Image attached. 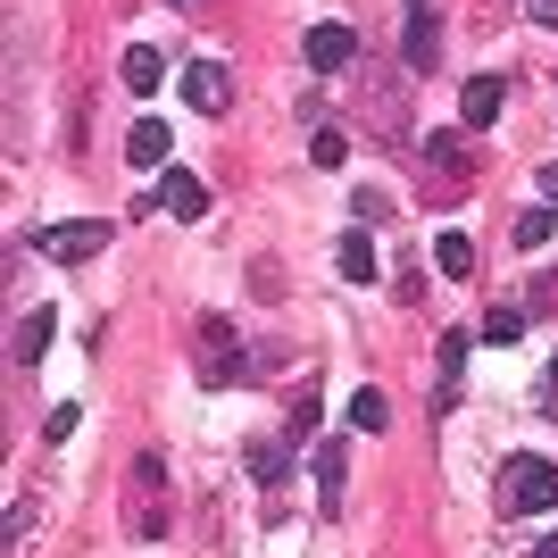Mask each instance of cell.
I'll list each match as a JSON object with an SVG mask.
<instances>
[{
	"mask_svg": "<svg viewBox=\"0 0 558 558\" xmlns=\"http://www.w3.org/2000/svg\"><path fill=\"white\" fill-rule=\"evenodd\" d=\"M192 375H201V392H233V384H258V350L233 342L226 317H201V333H192Z\"/></svg>",
	"mask_w": 558,
	"mask_h": 558,
	"instance_id": "1",
	"label": "cell"
},
{
	"mask_svg": "<svg viewBox=\"0 0 558 558\" xmlns=\"http://www.w3.org/2000/svg\"><path fill=\"white\" fill-rule=\"evenodd\" d=\"M492 509H500V517H542V509H558V466L534 459V450H517V459L500 466V484H492Z\"/></svg>",
	"mask_w": 558,
	"mask_h": 558,
	"instance_id": "2",
	"label": "cell"
},
{
	"mask_svg": "<svg viewBox=\"0 0 558 558\" xmlns=\"http://www.w3.org/2000/svg\"><path fill=\"white\" fill-rule=\"evenodd\" d=\"M125 517H134L142 542H159L167 525H175V517H167V459H159V450H142V459H134V500H125Z\"/></svg>",
	"mask_w": 558,
	"mask_h": 558,
	"instance_id": "3",
	"label": "cell"
},
{
	"mask_svg": "<svg viewBox=\"0 0 558 558\" xmlns=\"http://www.w3.org/2000/svg\"><path fill=\"white\" fill-rule=\"evenodd\" d=\"M109 217H68V226H43V233H34V251H43V258H59V267H84V258H100V251H109Z\"/></svg>",
	"mask_w": 558,
	"mask_h": 558,
	"instance_id": "4",
	"label": "cell"
},
{
	"mask_svg": "<svg viewBox=\"0 0 558 558\" xmlns=\"http://www.w3.org/2000/svg\"><path fill=\"white\" fill-rule=\"evenodd\" d=\"M184 109H201V117L233 109V75L217 68V59H192V68H184Z\"/></svg>",
	"mask_w": 558,
	"mask_h": 558,
	"instance_id": "5",
	"label": "cell"
},
{
	"mask_svg": "<svg viewBox=\"0 0 558 558\" xmlns=\"http://www.w3.org/2000/svg\"><path fill=\"white\" fill-rule=\"evenodd\" d=\"M400 50H409V68H434V59H442V9H434V0H409V34H400Z\"/></svg>",
	"mask_w": 558,
	"mask_h": 558,
	"instance_id": "6",
	"label": "cell"
},
{
	"mask_svg": "<svg viewBox=\"0 0 558 558\" xmlns=\"http://www.w3.org/2000/svg\"><path fill=\"white\" fill-rule=\"evenodd\" d=\"M308 68H317V75H333V68H350V59H359V34H350V25L342 17H326V25H308Z\"/></svg>",
	"mask_w": 558,
	"mask_h": 558,
	"instance_id": "7",
	"label": "cell"
},
{
	"mask_svg": "<svg viewBox=\"0 0 558 558\" xmlns=\"http://www.w3.org/2000/svg\"><path fill=\"white\" fill-rule=\"evenodd\" d=\"M159 209H167V217H184V226H201V217H209V184H201L192 167H167V184H159Z\"/></svg>",
	"mask_w": 558,
	"mask_h": 558,
	"instance_id": "8",
	"label": "cell"
},
{
	"mask_svg": "<svg viewBox=\"0 0 558 558\" xmlns=\"http://www.w3.org/2000/svg\"><path fill=\"white\" fill-rule=\"evenodd\" d=\"M50 333H59V308H25L17 317V367H43V350H50Z\"/></svg>",
	"mask_w": 558,
	"mask_h": 558,
	"instance_id": "9",
	"label": "cell"
},
{
	"mask_svg": "<svg viewBox=\"0 0 558 558\" xmlns=\"http://www.w3.org/2000/svg\"><path fill=\"white\" fill-rule=\"evenodd\" d=\"M367 117H375V134L400 142V125H409V93H392V75H375V84H367Z\"/></svg>",
	"mask_w": 558,
	"mask_h": 558,
	"instance_id": "10",
	"label": "cell"
},
{
	"mask_svg": "<svg viewBox=\"0 0 558 558\" xmlns=\"http://www.w3.org/2000/svg\"><path fill=\"white\" fill-rule=\"evenodd\" d=\"M242 466H251V484H258V492H276V484H283V466H292V442H251V450H242Z\"/></svg>",
	"mask_w": 558,
	"mask_h": 558,
	"instance_id": "11",
	"label": "cell"
},
{
	"mask_svg": "<svg viewBox=\"0 0 558 558\" xmlns=\"http://www.w3.org/2000/svg\"><path fill=\"white\" fill-rule=\"evenodd\" d=\"M500 93H509L500 75H475V84L459 93V117H466V125H492V117H500Z\"/></svg>",
	"mask_w": 558,
	"mask_h": 558,
	"instance_id": "12",
	"label": "cell"
},
{
	"mask_svg": "<svg viewBox=\"0 0 558 558\" xmlns=\"http://www.w3.org/2000/svg\"><path fill=\"white\" fill-rule=\"evenodd\" d=\"M125 159H134V167H167V125H159V117H134V134H125Z\"/></svg>",
	"mask_w": 558,
	"mask_h": 558,
	"instance_id": "13",
	"label": "cell"
},
{
	"mask_svg": "<svg viewBox=\"0 0 558 558\" xmlns=\"http://www.w3.org/2000/svg\"><path fill=\"white\" fill-rule=\"evenodd\" d=\"M466 333H442V384H434V409H450V400H459V375H466Z\"/></svg>",
	"mask_w": 558,
	"mask_h": 558,
	"instance_id": "14",
	"label": "cell"
},
{
	"mask_svg": "<svg viewBox=\"0 0 558 558\" xmlns=\"http://www.w3.org/2000/svg\"><path fill=\"white\" fill-rule=\"evenodd\" d=\"M425 159H434V175H442V184L475 175V159H466V142H459V134H434V142H425Z\"/></svg>",
	"mask_w": 558,
	"mask_h": 558,
	"instance_id": "15",
	"label": "cell"
},
{
	"mask_svg": "<svg viewBox=\"0 0 558 558\" xmlns=\"http://www.w3.org/2000/svg\"><path fill=\"white\" fill-rule=\"evenodd\" d=\"M333 267H342L350 283H375V242L367 233H342V242H333Z\"/></svg>",
	"mask_w": 558,
	"mask_h": 558,
	"instance_id": "16",
	"label": "cell"
},
{
	"mask_svg": "<svg viewBox=\"0 0 558 558\" xmlns=\"http://www.w3.org/2000/svg\"><path fill=\"white\" fill-rule=\"evenodd\" d=\"M342 484H350V459H342V442H326V450H317V500L342 509Z\"/></svg>",
	"mask_w": 558,
	"mask_h": 558,
	"instance_id": "17",
	"label": "cell"
},
{
	"mask_svg": "<svg viewBox=\"0 0 558 558\" xmlns=\"http://www.w3.org/2000/svg\"><path fill=\"white\" fill-rule=\"evenodd\" d=\"M350 425H359V434H384V425H392V400L375 392V384H359V392H350Z\"/></svg>",
	"mask_w": 558,
	"mask_h": 558,
	"instance_id": "18",
	"label": "cell"
},
{
	"mask_svg": "<svg viewBox=\"0 0 558 558\" xmlns=\"http://www.w3.org/2000/svg\"><path fill=\"white\" fill-rule=\"evenodd\" d=\"M159 75H167V68H159V50H150V43L125 50V93H134V100H142V93H159Z\"/></svg>",
	"mask_w": 558,
	"mask_h": 558,
	"instance_id": "19",
	"label": "cell"
},
{
	"mask_svg": "<svg viewBox=\"0 0 558 558\" xmlns=\"http://www.w3.org/2000/svg\"><path fill=\"white\" fill-rule=\"evenodd\" d=\"M434 267H442L450 283H466L475 276V242H466V233H442V242H434Z\"/></svg>",
	"mask_w": 558,
	"mask_h": 558,
	"instance_id": "20",
	"label": "cell"
},
{
	"mask_svg": "<svg viewBox=\"0 0 558 558\" xmlns=\"http://www.w3.org/2000/svg\"><path fill=\"white\" fill-rule=\"evenodd\" d=\"M308 159H317V167L333 175V167L350 159V125H317V142H308Z\"/></svg>",
	"mask_w": 558,
	"mask_h": 558,
	"instance_id": "21",
	"label": "cell"
},
{
	"mask_svg": "<svg viewBox=\"0 0 558 558\" xmlns=\"http://www.w3.org/2000/svg\"><path fill=\"white\" fill-rule=\"evenodd\" d=\"M550 233H558V209H542V201H534V209L517 217V251H542Z\"/></svg>",
	"mask_w": 558,
	"mask_h": 558,
	"instance_id": "22",
	"label": "cell"
},
{
	"mask_svg": "<svg viewBox=\"0 0 558 558\" xmlns=\"http://www.w3.org/2000/svg\"><path fill=\"white\" fill-rule=\"evenodd\" d=\"M484 342H500V350L525 342V308H492V317H484Z\"/></svg>",
	"mask_w": 558,
	"mask_h": 558,
	"instance_id": "23",
	"label": "cell"
},
{
	"mask_svg": "<svg viewBox=\"0 0 558 558\" xmlns=\"http://www.w3.org/2000/svg\"><path fill=\"white\" fill-rule=\"evenodd\" d=\"M75 425H84V409H75V400H59V409H50V417H43V442H68Z\"/></svg>",
	"mask_w": 558,
	"mask_h": 558,
	"instance_id": "24",
	"label": "cell"
},
{
	"mask_svg": "<svg viewBox=\"0 0 558 558\" xmlns=\"http://www.w3.org/2000/svg\"><path fill=\"white\" fill-rule=\"evenodd\" d=\"M392 283H400V301H417V292H425V267H417V258H400Z\"/></svg>",
	"mask_w": 558,
	"mask_h": 558,
	"instance_id": "25",
	"label": "cell"
},
{
	"mask_svg": "<svg viewBox=\"0 0 558 558\" xmlns=\"http://www.w3.org/2000/svg\"><path fill=\"white\" fill-rule=\"evenodd\" d=\"M525 17H534V25H550V34H558V0H525Z\"/></svg>",
	"mask_w": 558,
	"mask_h": 558,
	"instance_id": "26",
	"label": "cell"
},
{
	"mask_svg": "<svg viewBox=\"0 0 558 558\" xmlns=\"http://www.w3.org/2000/svg\"><path fill=\"white\" fill-rule=\"evenodd\" d=\"M542 209H558V159L542 167Z\"/></svg>",
	"mask_w": 558,
	"mask_h": 558,
	"instance_id": "27",
	"label": "cell"
},
{
	"mask_svg": "<svg viewBox=\"0 0 558 558\" xmlns=\"http://www.w3.org/2000/svg\"><path fill=\"white\" fill-rule=\"evenodd\" d=\"M534 558H558V534H550V542H534Z\"/></svg>",
	"mask_w": 558,
	"mask_h": 558,
	"instance_id": "28",
	"label": "cell"
},
{
	"mask_svg": "<svg viewBox=\"0 0 558 558\" xmlns=\"http://www.w3.org/2000/svg\"><path fill=\"white\" fill-rule=\"evenodd\" d=\"M550 425H558V384H550Z\"/></svg>",
	"mask_w": 558,
	"mask_h": 558,
	"instance_id": "29",
	"label": "cell"
},
{
	"mask_svg": "<svg viewBox=\"0 0 558 558\" xmlns=\"http://www.w3.org/2000/svg\"><path fill=\"white\" fill-rule=\"evenodd\" d=\"M550 384H558V350H550Z\"/></svg>",
	"mask_w": 558,
	"mask_h": 558,
	"instance_id": "30",
	"label": "cell"
}]
</instances>
